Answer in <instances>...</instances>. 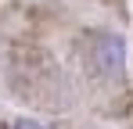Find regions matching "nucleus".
I'll list each match as a JSON object with an SVG mask.
<instances>
[{
  "mask_svg": "<svg viewBox=\"0 0 133 129\" xmlns=\"http://www.w3.org/2000/svg\"><path fill=\"white\" fill-rule=\"evenodd\" d=\"M94 58H97V64H101L104 72H119V68H122V43H119V40H111V36L97 40V47H94Z\"/></svg>",
  "mask_w": 133,
  "mask_h": 129,
  "instance_id": "nucleus-1",
  "label": "nucleus"
},
{
  "mask_svg": "<svg viewBox=\"0 0 133 129\" xmlns=\"http://www.w3.org/2000/svg\"><path fill=\"white\" fill-rule=\"evenodd\" d=\"M11 129H43V126H40V122H29V118H18Z\"/></svg>",
  "mask_w": 133,
  "mask_h": 129,
  "instance_id": "nucleus-2",
  "label": "nucleus"
}]
</instances>
